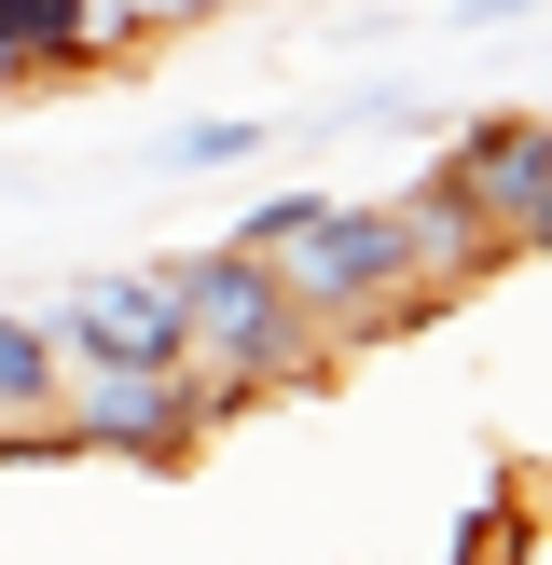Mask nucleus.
<instances>
[{"label":"nucleus","mask_w":552,"mask_h":565,"mask_svg":"<svg viewBox=\"0 0 552 565\" xmlns=\"http://www.w3.org/2000/svg\"><path fill=\"white\" fill-rule=\"evenodd\" d=\"M42 318H55L70 359H180V290H166V263H83Z\"/></svg>","instance_id":"20e7f679"},{"label":"nucleus","mask_w":552,"mask_h":565,"mask_svg":"<svg viewBox=\"0 0 552 565\" xmlns=\"http://www.w3.org/2000/svg\"><path fill=\"white\" fill-rule=\"evenodd\" d=\"M166 290H180V373L208 386V414H248V401H276V386H318L331 373L318 318L290 303V276H276L263 248L208 235V248L166 263Z\"/></svg>","instance_id":"f257e3e1"},{"label":"nucleus","mask_w":552,"mask_h":565,"mask_svg":"<svg viewBox=\"0 0 552 565\" xmlns=\"http://www.w3.org/2000/svg\"><path fill=\"white\" fill-rule=\"evenodd\" d=\"M276 152V110H193V125H166L152 152H138V180H235V166Z\"/></svg>","instance_id":"1a4fd4ad"},{"label":"nucleus","mask_w":552,"mask_h":565,"mask_svg":"<svg viewBox=\"0 0 552 565\" xmlns=\"http://www.w3.org/2000/svg\"><path fill=\"white\" fill-rule=\"evenodd\" d=\"M524 14H552V0H456L442 28H484V42H497V28H524Z\"/></svg>","instance_id":"f8f14e48"},{"label":"nucleus","mask_w":552,"mask_h":565,"mask_svg":"<svg viewBox=\"0 0 552 565\" xmlns=\"http://www.w3.org/2000/svg\"><path fill=\"white\" fill-rule=\"evenodd\" d=\"M386 207H401V248H414V290H428V303H456L469 276H497V263H511V235H497V221L456 193V166H442V152L414 166Z\"/></svg>","instance_id":"39448f33"},{"label":"nucleus","mask_w":552,"mask_h":565,"mask_svg":"<svg viewBox=\"0 0 552 565\" xmlns=\"http://www.w3.org/2000/svg\"><path fill=\"white\" fill-rule=\"evenodd\" d=\"M276 276H290V303L318 318V345H359V331L428 318V290H414V248H401V207H386V193H331V207L304 221L290 248H276Z\"/></svg>","instance_id":"f03ea898"},{"label":"nucleus","mask_w":552,"mask_h":565,"mask_svg":"<svg viewBox=\"0 0 552 565\" xmlns=\"http://www.w3.org/2000/svg\"><path fill=\"white\" fill-rule=\"evenodd\" d=\"M70 401V345H55L42 303H0V428H55Z\"/></svg>","instance_id":"6e6552de"},{"label":"nucleus","mask_w":552,"mask_h":565,"mask_svg":"<svg viewBox=\"0 0 552 565\" xmlns=\"http://www.w3.org/2000/svg\"><path fill=\"white\" fill-rule=\"evenodd\" d=\"M208 386L180 359H70V401H55V441L83 456H125V469H193L208 456Z\"/></svg>","instance_id":"7ed1b4c3"},{"label":"nucleus","mask_w":552,"mask_h":565,"mask_svg":"<svg viewBox=\"0 0 552 565\" xmlns=\"http://www.w3.org/2000/svg\"><path fill=\"white\" fill-rule=\"evenodd\" d=\"M14 97H28V70H14V55H0V110H14Z\"/></svg>","instance_id":"4468645a"},{"label":"nucleus","mask_w":552,"mask_h":565,"mask_svg":"<svg viewBox=\"0 0 552 565\" xmlns=\"http://www.w3.org/2000/svg\"><path fill=\"white\" fill-rule=\"evenodd\" d=\"M318 207H331L318 180H276V193H248V207H235V248H263V263H276V248H290V235H304Z\"/></svg>","instance_id":"9d476101"},{"label":"nucleus","mask_w":552,"mask_h":565,"mask_svg":"<svg viewBox=\"0 0 552 565\" xmlns=\"http://www.w3.org/2000/svg\"><path fill=\"white\" fill-rule=\"evenodd\" d=\"M110 14H125L138 42H152V28H208V14H235V0H110Z\"/></svg>","instance_id":"9b49d317"},{"label":"nucleus","mask_w":552,"mask_h":565,"mask_svg":"<svg viewBox=\"0 0 552 565\" xmlns=\"http://www.w3.org/2000/svg\"><path fill=\"white\" fill-rule=\"evenodd\" d=\"M511 263H552V193L524 207V235H511Z\"/></svg>","instance_id":"ddd939ff"},{"label":"nucleus","mask_w":552,"mask_h":565,"mask_svg":"<svg viewBox=\"0 0 552 565\" xmlns=\"http://www.w3.org/2000/svg\"><path fill=\"white\" fill-rule=\"evenodd\" d=\"M0 55H14L28 97H42V83H97V70H125L138 28L110 14V0H0Z\"/></svg>","instance_id":"0eeeda50"},{"label":"nucleus","mask_w":552,"mask_h":565,"mask_svg":"<svg viewBox=\"0 0 552 565\" xmlns=\"http://www.w3.org/2000/svg\"><path fill=\"white\" fill-rule=\"evenodd\" d=\"M442 166H456V193L497 235H524V207L552 193V110H469V125L442 138Z\"/></svg>","instance_id":"423d86ee"}]
</instances>
